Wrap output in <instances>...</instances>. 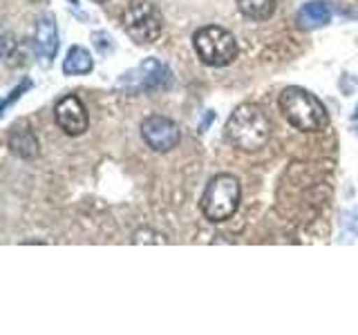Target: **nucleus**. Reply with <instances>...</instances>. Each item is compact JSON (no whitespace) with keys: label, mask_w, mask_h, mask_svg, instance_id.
Segmentation results:
<instances>
[{"label":"nucleus","mask_w":358,"mask_h":335,"mask_svg":"<svg viewBox=\"0 0 358 335\" xmlns=\"http://www.w3.org/2000/svg\"><path fill=\"white\" fill-rule=\"evenodd\" d=\"M29 87H31V81H29V78H25V81H22V83H20V85H18V87L14 89V92H11V96H7V98H5V105H3V114H5V112H7V110L11 107V103H14L16 98H20V96H22V92H27Z\"/></svg>","instance_id":"4468645a"},{"label":"nucleus","mask_w":358,"mask_h":335,"mask_svg":"<svg viewBox=\"0 0 358 335\" xmlns=\"http://www.w3.org/2000/svg\"><path fill=\"white\" fill-rule=\"evenodd\" d=\"M54 121L67 137H81L90 126L87 110L76 94H67L54 105Z\"/></svg>","instance_id":"6e6552de"},{"label":"nucleus","mask_w":358,"mask_h":335,"mask_svg":"<svg viewBox=\"0 0 358 335\" xmlns=\"http://www.w3.org/2000/svg\"><path fill=\"white\" fill-rule=\"evenodd\" d=\"M94 70V59L81 45H72L63 61V72L67 76H85Z\"/></svg>","instance_id":"f8f14e48"},{"label":"nucleus","mask_w":358,"mask_h":335,"mask_svg":"<svg viewBox=\"0 0 358 335\" xmlns=\"http://www.w3.org/2000/svg\"><path fill=\"white\" fill-rule=\"evenodd\" d=\"M123 29L137 45H152L162 36L164 18L162 11L148 0H134L123 11Z\"/></svg>","instance_id":"39448f33"},{"label":"nucleus","mask_w":358,"mask_h":335,"mask_svg":"<svg viewBox=\"0 0 358 335\" xmlns=\"http://www.w3.org/2000/svg\"><path fill=\"white\" fill-rule=\"evenodd\" d=\"M92 3H99V5H103V3H108V0H92Z\"/></svg>","instance_id":"f3484780"},{"label":"nucleus","mask_w":358,"mask_h":335,"mask_svg":"<svg viewBox=\"0 0 358 335\" xmlns=\"http://www.w3.org/2000/svg\"><path fill=\"white\" fill-rule=\"evenodd\" d=\"M173 83V72L168 70V65L157 59H145L134 70L126 72L117 87L123 89L126 94H141V92H157V89H166Z\"/></svg>","instance_id":"423d86ee"},{"label":"nucleus","mask_w":358,"mask_h":335,"mask_svg":"<svg viewBox=\"0 0 358 335\" xmlns=\"http://www.w3.org/2000/svg\"><path fill=\"white\" fill-rule=\"evenodd\" d=\"M280 110H282L287 123L300 132H322L329 126L327 110L305 87H285L280 94Z\"/></svg>","instance_id":"f03ea898"},{"label":"nucleus","mask_w":358,"mask_h":335,"mask_svg":"<svg viewBox=\"0 0 358 335\" xmlns=\"http://www.w3.org/2000/svg\"><path fill=\"white\" fill-rule=\"evenodd\" d=\"M242 188L240 181L233 174H215L206 184L204 195H201L199 208L204 217L213 223L231 219L240 206Z\"/></svg>","instance_id":"7ed1b4c3"},{"label":"nucleus","mask_w":358,"mask_h":335,"mask_svg":"<svg viewBox=\"0 0 358 335\" xmlns=\"http://www.w3.org/2000/svg\"><path fill=\"white\" fill-rule=\"evenodd\" d=\"M238 9L244 18L260 22L273 16L275 0H238Z\"/></svg>","instance_id":"ddd939ff"},{"label":"nucleus","mask_w":358,"mask_h":335,"mask_svg":"<svg viewBox=\"0 0 358 335\" xmlns=\"http://www.w3.org/2000/svg\"><path fill=\"white\" fill-rule=\"evenodd\" d=\"M296 22H298L300 29H307V31L320 29V27L329 25V22H331V9L324 3L313 0V3H307V5H302L298 9Z\"/></svg>","instance_id":"9b49d317"},{"label":"nucleus","mask_w":358,"mask_h":335,"mask_svg":"<svg viewBox=\"0 0 358 335\" xmlns=\"http://www.w3.org/2000/svg\"><path fill=\"white\" fill-rule=\"evenodd\" d=\"M224 137H227L233 148L242 152H255L264 148L268 137H271V123H268V117L257 105L242 103L229 117L227 128H224Z\"/></svg>","instance_id":"f257e3e1"},{"label":"nucleus","mask_w":358,"mask_h":335,"mask_svg":"<svg viewBox=\"0 0 358 335\" xmlns=\"http://www.w3.org/2000/svg\"><path fill=\"white\" fill-rule=\"evenodd\" d=\"M193 47L197 59L208 67H227L238 59V40L220 25L199 27L193 34Z\"/></svg>","instance_id":"20e7f679"},{"label":"nucleus","mask_w":358,"mask_h":335,"mask_svg":"<svg viewBox=\"0 0 358 335\" xmlns=\"http://www.w3.org/2000/svg\"><path fill=\"white\" fill-rule=\"evenodd\" d=\"M350 123H352V130L358 134V105H356V110H354V114H352V121H350Z\"/></svg>","instance_id":"dca6fc26"},{"label":"nucleus","mask_w":358,"mask_h":335,"mask_svg":"<svg viewBox=\"0 0 358 335\" xmlns=\"http://www.w3.org/2000/svg\"><path fill=\"white\" fill-rule=\"evenodd\" d=\"M141 137L152 152H171L173 148H177L182 132H179V126L173 119L150 114L141 123Z\"/></svg>","instance_id":"0eeeda50"},{"label":"nucleus","mask_w":358,"mask_h":335,"mask_svg":"<svg viewBox=\"0 0 358 335\" xmlns=\"http://www.w3.org/2000/svg\"><path fill=\"white\" fill-rule=\"evenodd\" d=\"M34 50L43 65H50L59 52V27L52 14H41L34 27Z\"/></svg>","instance_id":"1a4fd4ad"},{"label":"nucleus","mask_w":358,"mask_h":335,"mask_svg":"<svg viewBox=\"0 0 358 335\" xmlns=\"http://www.w3.org/2000/svg\"><path fill=\"white\" fill-rule=\"evenodd\" d=\"M7 145L16 156H20V159H34V156H38L41 152L38 139L27 121H18L16 126L9 130Z\"/></svg>","instance_id":"9d476101"},{"label":"nucleus","mask_w":358,"mask_h":335,"mask_svg":"<svg viewBox=\"0 0 358 335\" xmlns=\"http://www.w3.org/2000/svg\"><path fill=\"white\" fill-rule=\"evenodd\" d=\"M92 38H94V45L99 47V52H101V54H108V52H112L110 47H106V40H110V36H108L106 31H96Z\"/></svg>","instance_id":"2eb2a0df"}]
</instances>
